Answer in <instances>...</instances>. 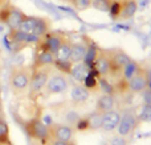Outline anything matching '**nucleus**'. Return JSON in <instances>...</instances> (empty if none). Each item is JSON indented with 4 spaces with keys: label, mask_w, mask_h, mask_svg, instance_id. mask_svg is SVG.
Segmentation results:
<instances>
[{
    "label": "nucleus",
    "mask_w": 151,
    "mask_h": 145,
    "mask_svg": "<svg viewBox=\"0 0 151 145\" xmlns=\"http://www.w3.org/2000/svg\"><path fill=\"white\" fill-rule=\"evenodd\" d=\"M19 124L23 127L32 145H52V139L49 136L48 124L41 119V114L20 122Z\"/></svg>",
    "instance_id": "f257e3e1"
},
{
    "label": "nucleus",
    "mask_w": 151,
    "mask_h": 145,
    "mask_svg": "<svg viewBox=\"0 0 151 145\" xmlns=\"http://www.w3.org/2000/svg\"><path fill=\"white\" fill-rule=\"evenodd\" d=\"M32 69L27 65H16L11 69L9 72V87L16 98H21L28 92L31 82Z\"/></svg>",
    "instance_id": "f03ea898"
},
{
    "label": "nucleus",
    "mask_w": 151,
    "mask_h": 145,
    "mask_svg": "<svg viewBox=\"0 0 151 145\" xmlns=\"http://www.w3.org/2000/svg\"><path fill=\"white\" fill-rule=\"evenodd\" d=\"M52 28V20L49 17H42V16H25L21 21L19 31L23 33L33 36L36 38H41L45 33L50 31Z\"/></svg>",
    "instance_id": "7ed1b4c3"
},
{
    "label": "nucleus",
    "mask_w": 151,
    "mask_h": 145,
    "mask_svg": "<svg viewBox=\"0 0 151 145\" xmlns=\"http://www.w3.org/2000/svg\"><path fill=\"white\" fill-rule=\"evenodd\" d=\"M53 70H55L53 66H47V68H40L36 69V70H32L31 82H29L28 87V96L31 100H36L37 96L44 91V87Z\"/></svg>",
    "instance_id": "20e7f679"
},
{
    "label": "nucleus",
    "mask_w": 151,
    "mask_h": 145,
    "mask_svg": "<svg viewBox=\"0 0 151 145\" xmlns=\"http://www.w3.org/2000/svg\"><path fill=\"white\" fill-rule=\"evenodd\" d=\"M107 57H109V62H110V72L107 77H113L115 78V82L121 78V71L122 69L127 65L131 61L130 55L122 50L121 48H114V49H107Z\"/></svg>",
    "instance_id": "39448f33"
},
{
    "label": "nucleus",
    "mask_w": 151,
    "mask_h": 145,
    "mask_svg": "<svg viewBox=\"0 0 151 145\" xmlns=\"http://www.w3.org/2000/svg\"><path fill=\"white\" fill-rule=\"evenodd\" d=\"M139 124L141 123L138 122L135 114H134V108H126L123 112H121V119L117 125V135L122 136L127 140H131Z\"/></svg>",
    "instance_id": "423d86ee"
},
{
    "label": "nucleus",
    "mask_w": 151,
    "mask_h": 145,
    "mask_svg": "<svg viewBox=\"0 0 151 145\" xmlns=\"http://www.w3.org/2000/svg\"><path fill=\"white\" fill-rule=\"evenodd\" d=\"M25 13L20 11L12 3H8L3 8H0V24L7 25L9 29H19L21 21L25 17Z\"/></svg>",
    "instance_id": "0eeeda50"
},
{
    "label": "nucleus",
    "mask_w": 151,
    "mask_h": 145,
    "mask_svg": "<svg viewBox=\"0 0 151 145\" xmlns=\"http://www.w3.org/2000/svg\"><path fill=\"white\" fill-rule=\"evenodd\" d=\"M69 78L68 75L63 74L60 71H52L47 85L44 87V92L47 95H57V94H64L69 90Z\"/></svg>",
    "instance_id": "6e6552de"
},
{
    "label": "nucleus",
    "mask_w": 151,
    "mask_h": 145,
    "mask_svg": "<svg viewBox=\"0 0 151 145\" xmlns=\"http://www.w3.org/2000/svg\"><path fill=\"white\" fill-rule=\"evenodd\" d=\"M102 124V114L97 111H93L90 114L81 116L78 122L74 125V132H96V131L101 129Z\"/></svg>",
    "instance_id": "1a4fd4ad"
},
{
    "label": "nucleus",
    "mask_w": 151,
    "mask_h": 145,
    "mask_svg": "<svg viewBox=\"0 0 151 145\" xmlns=\"http://www.w3.org/2000/svg\"><path fill=\"white\" fill-rule=\"evenodd\" d=\"M66 37H68V34L64 33V32L52 31V29H50V31L48 32V33H45L41 38H39V41H37L36 45L44 48L45 50L50 52L53 55H55V53L57 52V49L60 48V45L63 44V41L66 38Z\"/></svg>",
    "instance_id": "9d476101"
},
{
    "label": "nucleus",
    "mask_w": 151,
    "mask_h": 145,
    "mask_svg": "<svg viewBox=\"0 0 151 145\" xmlns=\"http://www.w3.org/2000/svg\"><path fill=\"white\" fill-rule=\"evenodd\" d=\"M91 71L94 74L98 75V78H106L110 72V62H109V57H107V52L106 49L98 48L96 53V57L93 60L91 63Z\"/></svg>",
    "instance_id": "9b49d317"
},
{
    "label": "nucleus",
    "mask_w": 151,
    "mask_h": 145,
    "mask_svg": "<svg viewBox=\"0 0 151 145\" xmlns=\"http://www.w3.org/2000/svg\"><path fill=\"white\" fill-rule=\"evenodd\" d=\"M126 85H127L129 92L141 94L143 90L150 87V71L147 69L142 68L138 71V74H135L129 82H126Z\"/></svg>",
    "instance_id": "f8f14e48"
},
{
    "label": "nucleus",
    "mask_w": 151,
    "mask_h": 145,
    "mask_svg": "<svg viewBox=\"0 0 151 145\" xmlns=\"http://www.w3.org/2000/svg\"><path fill=\"white\" fill-rule=\"evenodd\" d=\"M49 136L52 141H70L74 137V129L63 123H52L48 124Z\"/></svg>",
    "instance_id": "ddd939ff"
},
{
    "label": "nucleus",
    "mask_w": 151,
    "mask_h": 145,
    "mask_svg": "<svg viewBox=\"0 0 151 145\" xmlns=\"http://www.w3.org/2000/svg\"><path fill=\"white\" fill-rule=\"evenodd\" d=\"M55 65V55L50 52L45 50L44 48L35 45V54H33V61H32L31 69L36 70L40 68H47V66H53Z\"/></svg>",
    "instance_id": "4468645a"
},
{
    "label": "nucleus",
    "mask_w": 151,
    "mask_h": 145,
    "mask_svg": "<svg viewBox=\"0 0 151 145\" xmlns=\"http://www.w3.org/2000/svg\"><path fill=\"white\" fill-rule=\"evenodd\" d=\"M8 41H9V44H12V46L17 48V49H23L29 45H36L39 38L23 33L19 29H11L9 34H8Z\"/></svg>",
    "instance_id": "2eb2a0df"
},
{
    "label": "nucleus",
    "mask_w": 151,
    "mask_h": 145,
    "mask_svg": "<svg viewBox=\"0 0 151 145\" xmlns=\"http://www.w3.org/2000/svg\"><path fill=\"white\" fill-rule=\"evenodd\" d=\"M88 44H89V37L88 40H81V41H73L72 44V50H70V57H69V62L72 65L83 62L86 55V50H88Z\"/></svg>",
    "instance_id": "dca6fc26"
},
{
    "label": "nucleus",
    "mask_w": 151,
    "mask_h": 145,
    "mask_svg": "<svg viewBox=\"0 0 151 145\" xmlns=\"http://www.w3.org/2000/svg\"><path fill=\"white\" fill-rule=\"evenodd\" d=\"M121 119V112L118 109H111V111L106 112L102 115V124H101V131L106 133H110L113 131L117 129V125Z\"/></svg>",
    "instance_id": "f3484780"
},
{
    "label": "nucleus",
    "mask_w": 151,
    "mask_h": 145,
    "mask_svg": "<svg viewBox=\"0 0 151 145\" xmlns=\"http://www.w3.org/2000/svg\"><path fill=\"white\" fill-rule=\"evenodd\" d=\"M90 98V92L82 85H74L70 91V99L73 106H85Z\"/></svg>",
    "instance_id": "a211bd4d"
},
{
    "label": "nucleus",
    "mask_w": 151,
    "mask_h": 145,
    "mask_svg": "<svg viewBox=\"0 0 151 145\" xmlns=\"http://www.w3.org/2000/svg\"><path fill=\"white\" fill-rule=\"evenodd\" d=\"M115 98L114 95H110V94H102L96 102V111L99 114H106V112L115 109Z\"/></svg>",
    "instance_id": "6ab92c4d"
},
{
    "label": "nucleus",
    "mask_w": 151,
    "mask_h": 145,
    "mask_svg": "<svg viewBox=\"0 0 151 145\" xmlns=\"http://www.w3.org/2000/svg\"><path fill=\"white\" fill-rule=\"evenodd\" d=\"M90 72H91L90 66L86 65L85 62H80V63H76V65H72V69H70L69 75H70V77L73 78L77 83L82 85L83 79H85Z\"/></svg>",
    "instance_id": "aec40b11"
},
{
    "label": "nucleus",
    "mask_w": 151,
    "mask_h": 145,
    "mask_svg": "<svg viewBox=\"0 0 151 145\" xmlns=\"http://www.w3.org/2000/svg\"><path fill=\"white\" fill-rule=\"evenodd\" d=\"M121 3H122L121 20H129L134 17V15L138 11V1L137 0H121Z\"/></svg>",
    "instance_id": "412c9836"
},
{
    "label": "nucleus",
    "mask_w": 151,
    "mask_h": 145,
    "mask_svg": "<svg viewBox=\"0 0 151 145\" xmlns=\"http://www.w3.org/2000/svg\"><path fill=\"white\" fill-rule=\"evenodd\" d=\"M142 69V65L141 63H138L137 61L131 60L130 62L127 63V65L125 66V68L122 69V71H121V78L119 79L125 80V82H129V80L131 79V78L134 77L135 74H138V71Z\"/></svg>",
    "instance_id": "4be33fe9"
},
{
    "label": "nucleus",
    "mask_w": 151,
    "mask_h": 145,
    "mask_svg": "<svg viewBox=\"0 0 151 145\" xmlns=\"http://www.w3.org/2000/svg\"><path fill=\"white\" fill-rule=\"evenodd\" d=\"M134 114H135L139 123H149L151 120V106L141 103L134 108Z\"/></svg>",
    "instance_id": "5701e85b"
},
{
    "label": "nucleus",
    "mask_w": 151,
    "mask_h": 145,
    "mask_svg": "<svg viewBox=\"0 0 151 145\" xmlns=\"http://www.w3.org/2000/svg\"><path fill=\"white\" fill-rule=\"evenodd\" d=\"M61 1L70 5L77 12H83V11L91 8V0H61Z\"/></svg>",
    "instance_id": "b1692460"
},
{
    "label": "nucleus",
    "mask_w": 151,
    "mask_h": 145,
    "mask_svg": "<svg viewBox=\"0 0 151 145\" xmlns=\"http://www.w3.org/2000/svg\"><path fill=\"white\" fill-rule=\"evenodd\" d=\"M82 86L89 91V92H91V91H97V90H98V86H99V78H98V75L94 74V72L91 71L90 74H89L88 77L83 79Z\"/></svg>",
    "instance_id": "393cba45"
},
{
    "label": "nucleus",
    "mask_w": 151,
    "mask_h": 145,
    "mask_svg": "<svg viewBox=\"0 0 151 145\" xmlns=\"http://www.w3.org/2000/svg\"><path fill=\"white\" fill-rule=\"evenodd\" d=\"M107 13L113 20H121V13H122V3L121 0H111Z\"/></svg>",
    "instance_id": "a878e982"
},
{
    "label": "nucleus",
    "mask_w": 151,
    "mask_h": 145,
    "mask_svg": "<svg viewBox=\"0 0 151 145\" xmlns=\"http://www.w3.org/2000/svg\"><path fill=\"white\" fill-rule=\"evenodd\" d=\"M0 144L1 145H13L9 136V127L7 123L0 124Z\"/></svg>",
    "instance_id": "bb28decb"
},
{
    "label": "nucleus",
    "mask_w": 151,
    "mask_h": 145,
    "mask_svg": "<svg viewBox=\"0 0 151 145\" xmlns=\"http://www.w3.org/2000/svg\"><path fill=\"white\" fill-rule=\"evenodd\" d=\"M111 0H91V8H96L102 12H107Z\"/></svg>",
    "instance_id": "cd10ccee"
},
{
    "label": "nucleus",
    "mask_w": 151,
    "mask_h": 145,
    "mask_svg": "<svg viewBox=\"0 0 151 145\" xmlns=\"http://www.w3.org/2000/svg\"><path fill=\"white\" fill-rule=\"evenodd\" d=\"M129 143H130V140H127V139L122 137L119 135H115L109 140L107 145H129Z\"/></svg>",
    "instance_id": "c85d7f7f"
},
{
    "label": "nucleus",
    "mask_w": 151,
    "mask_h": 145,
    "mask_svg": "<svg viewBox=\"0 0 151 145\" xmlns=\"http://www.w3.org/2000/svg\"><path fill=\"white\" fill-rule=\"evenodd\" d=\"M142 98H143V103L145 104H150L151 106V91H150V87H147L146 90L142 91Z\"/></svg>",
    "instance_id": "c756f323"
},
{
    "label": "nucleus",
    "mask_w": 151,
    "mask_h": 145,
    "mask_svg": "<svg viewBox=\"0 0 151 145\" xmlns=\"http://www.w3.org/2000/svg\"><path fill=\"white\" fill-rule=\"evenodd\" d=\"M52 145H77L74 140L70 141H52Z\"/></svg>",
    "instance_id": "7c9ffc66"
},
{
    "label": "nucleus",
    "mask_w": 151,
    "mask_h": 145,
    "mask_svg": "<svg viewBox=\"0 0 151 145\" xmlns=\"http://www.w3.org/2000/svg\"><path fill=\"white\" fill-rule=\"evenodd\" d=\"M1 123H7L5 120V114H4V107H3V103L0 104V124Z\"/></svg>",
    "instance_id": "2f4dec72"
},
{
    "label": "nucleus",
    "mask_w": 151,
    "mask_h": 145,
    "mask_svg": "<svg viewBox=\"0 0 151 145\" xmlns=\"http://www.w3.org/2000/svg\"><path fill=\"white\" fill-rule=\"evenodd\" d=\"M8 3H11V0H0V8H3L4 5H7Z\"/></svg>",
    "instance_id": "473e14b6"
},
{
    "label": "nucleus",
    "mask_w": 151,
    "mask_h": 145,
    "mask_svg": "<svg viewBox=\"0 0 151 145\" xmlns=\"http://www.w3.org/2000/svg\"><path fill=\"white\" fill-rule=\"evenodd\" d=\"M3 103V98H1V85H0V104Z\"/></svg>",
    "instance_id": "72a5a7b5"
},
{
    "label": "nucleus",
    "mask_w": 151,
    "mask_h": 145,
    "mask_svg": "<svg viewBox=\"0 0 151 145\" xmlns=\"http://www.w3.org/2000/svg\"><path fill=\"white\" fill-rule=\"evenodd\" d=\"M101 145H107V143H102Z\"/></svg>",
    "instance_id": "f704fd0d"
},
{
    "label": "nucleus",
    "mask_w": 151,
    "mask_h": 145,
    "mask_svg": "<svg viewBox=\"0 0 151 145\" xmlns=\"http://www.w3.org/2000/svg\"><path fill=\"white\" fill-rule=\"evenodd\" d=\"M0 145H1V144H0Z\"/></svg>",
    "instance_id": "c9c22d12"
}]
</instances>
